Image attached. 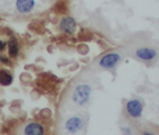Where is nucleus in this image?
I'll return each mask as SVG.
<instances>
[{
  "instance_id": "nucleus-1",
  "label": "nucleus",
  "mask_w": 159,
  "mask_h": 135,
  "mask_svg": "<svg viewBox=\"0 0 159 135\" xmlns=\"http://www.w3.org/2000/svg\"><path fill=\"white\" fill-rule=\"evenodd\" d=\"M90 96V88L87 85H80L74 93V101L79 105L85 104Z\"/></svg>"
},
{
  "instance_id": "nucleus-2",
  "label": "nucleus",
  "mask_w": 159,
  "mask_h": 135,
  "mask_svg": "<svg viewBox=\"0 0 159 135\" xmlns=\"http://www.w3.org/2000/svg\"><path fill=\"white\" fill-rule=\"evenodd\" d=\"M120 57L118 54H109V55L105 56L102 59L100 60V66L105 67V68H111L112 66H115L118 61L120 60Z\"/></svg>"
},
{
  "instance_id": "nucleus-3",
  "label": "nucleus",
  "mask_w": 159,
  "mask_h": 135,
  "mask_svg": "<svg viewBox=\"0 0 159 135\" xmlns=\"http://www.w3.org/2000/svg\"><path fill=\"white\" fill-rule=\"evenodd\" d=\"M127 109L130 115H133L134 117H138L141 115L143 105L140 104V102L138 101H130L127 104Z\"/></svg>"
},
{
  "instance_id": "nucleus-4",
  "label": "nucleus",
  "mask_w": 159,
  "mask_h": 135,
  "mask_svg": "<svg viewBox=\"0 0 159 135\" xmlns=\"http://www.w3.org/2000/svg\"><path fill=\"white\" fill-rule=\"evenodd\" d=\"M16 7L20 12H29L34 7V0H17Z\"/></svg>"
},
{
  "instance_id": "nucleus-5",
  "label": "nucleus",
  "mask_w": 159,
  "mask_h": 135,
  "mask_svg": "<svg viewBox=\"0 0 159 135\" xmlns=\"http://www.w3.org/2000/svg\"><path fill=\"white\" fill-rule=\"evenodd\" d=\"M84 123H82V119L79 118V117H72V118L68 119L66 123V128L68 131H71V132H75V131L79 130L81 128Z\"/></svg>"
},
{
  "instance_id": "nucleus-6",
  "label": "nucleus",
  "mask_w": 159,
  "mask_h": 135,
  "mask_svg": "<svg viewBox=\"0 0 159 135\" xmlns=\"http://www.w3.org/2000/svg\"><path fill=\"white\" fill-rule=\"evenodd\" d=\"M137 56L139 58L145 59V60H148V59H152L156 56V51L151 48H140L137 51Z\"/></svg>"
},
{
  "instance_id": "nucleus-7",
  "label": "nucleus",
  "mask_w": 159,
  "mask_h": 135,
  "mask_svg": "<svg viewBox=\"0 0 159 135\" xmlns=\"http://www.w3.org/2000/svg\"><path fill=\"white\" fill-rule=\"evenodd\" d=\"M25 133L28 135H39L43 133V128L41 125L37 124V123H30L29 125L26 126Z\"/></svg>"
},
{
  "instance_id": "nucleus-8",
  "label": "nucleus",
  "mask_w": 159,
  "mask_h": 135,
  "mask_svg": "<svg viewBox=\"0 0 159 135\" xmlns=\"http://www.w3.org/2000/svg\"><path fill=\"white\" fill-rule=\"evenodd\" d=\"M75 27H76V22L72 20L71 18H66L61 21L60 24V28L65 31H69L72 32L75 30Z\"/></svg>"
},
{
  "instance_id": "nucleus-9",
  "label": "nucleus",
  "mask_w": 159,
  "mask_h": 135,
  "mask_svg": "<svg viewBox=\"0 0 159 135\" xmlns=\"http://www.w3.org/2000/svg\"><path fill=\"white\" fill-rule=\"evenodd\" d=\"M12 83V77L10 74H8L5 70H1L0 72V84L3 85V86H8Z\"/></svg>"
},
{
  "instance_id": "nucleus-10",
  "label": "nucleus",
  "mask_w": 159,
  "mask_h": 135,
  "mask_svg": "<svg viewBox=\"0 0 159 135\" xmlns=\"http://www.w3.org/2000/svg\"><path fill=\"white\" fill-rule=\"evenodd\" d=\"M18 54V45H17L16 38H12L9 42V55L11 57H16Z\"/></svg>"
},
{
  "instance_id": "nucleus-11",
  "label": "nucleus",
  "mask_w": 159,
  "mask_h": 135,
  "mask_svg": "<svg viewBox=\"0 0 159 135\" xmlns=\"http://www.w3.org/2000/svg\"><path fill=\"white\" fill-rule=\"evenodd\" d=\"M0 59H1V60H2L3 63H8V59H7V58H3V57H1Z\"/></svg>"
},
{
  "instance_id": "nucleus-12",
  "label": "nucleus",
  "mask_w": 159,
  "mask_h": 135,
  "mask_svg": "<svg viewBox=\"0 0 159 135\" xmlns=\"http://www.w3.org/2000/svg\"><path fill=\"white\" fill-rule=\"evenodd\" d=\"M3 47H5V44L0 42V49H3Z\"/></svg>"
}]
</instances>
